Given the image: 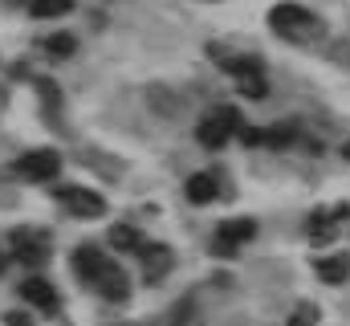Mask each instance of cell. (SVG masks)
I'll use <instances>...</instances> for the list:
<instances>
[{"mask_svg":"<svg viewBox=\"0 0 350 326\" xmlns=\"http://www.w3.org/2000/svg\"><path fill=\"white\" fill-rule=\"evenodd\" d=\"M74 273H78L82 286H90L106 302H126L131 298V277H126L122 261H114L98 244H78L74 249Z\"/></svg>","mask_w":350,"mask_h":326,"instance_id":"obj_1","label":"cell"},{"mask_svg":"<svg viewBox=\"0 0 350 326\" xmlns=\"http://www.w3.org/2000/svg\"><path fill=\"white\" fill-rule=\"evenodd\" d=\"M269 29L281 41H289V45H318V41H326V21L318 12H310L306 4H297V0H281V4L269 8Z\"/></svg>","mask_w":350,"mask_h":326,"instance_id":"obj_2","label":"cell"},{"mask_svg":"<svg viewBox=\"0 0 350 326\" xmlns=\"http://www.w3.org/2000/svg\"><path fill=\"white\" fill-rule=\"evenodd\" d=\"M237 131H245V123H241V114H237V106H216V110H208L204 118H200V127H196V139H200V147H208V151H220Z\"/></svg>","mask_w":350,"mask_h":326,"instance_id":"obj_3","label":"cell"},{"mask_svg":"<svg viewBox=\"0 0 350 326\" xmlns=\"http://www.w3.org/2000/svg\"><path fill=\"white\" fill-rule=\"evenodd\" d=\"M12 175L25 179V184H49L62 175V155L49 151V147H37V151H25L12 160Z\"/></svg>","mask_w":350,"mask_h":326,"instance_id":"obj_4","label":"cell"},{"mask_svg":"<svg viewBox=\"0 0 350 326\" xmlns=\"http://www.w3.org/2000/svg\"><path fill=\"white\" fill-rule=\"evenodd\" d=\"M8 249H12V257L25 261V265H45L49 253H53V237H49L45 229H37V225H25V229H12Z\"/></svg>","mask_w":350,"mask_h":326,"instance_id":"obj_5","label":"cell"},{"mask_svg":"<svg viewBox=\"0 0 350 326\" xmlns=\"http://www.w3.org/2000/svg\"><path fill=\"white\" fill-rule=\"evenodd\" d=\"M224 70L232 74L237 90H241L245 98H265L269 82H265V70H261L257 58H224Z\"/></svg>","mask_w":350,"mask_h":326,"instance_id":"obj_6","label":"cell"},{"mask_svg":"<svg viewBox=\"0 0 350 326\" xmlns=\"http://www.w3.org/2000/svg\"><path fill=\"white\" fill-rule=\"evenodd\" d=\"M57 200H62V208H66L70 216H78V221H98V216H106V200H102L94 188H57Z\"/></svg>","mask_w":350,"mask_h":326,"instance_id":"obj_7","label":"cell"},{"mask_svg":"<svg viewBox=\"0 0 350 326\" xmlns=\"http://www.w3.org/2000/svg\"><path fill=\"white\" fill-rule=\"evenodd\" d=\"M253 237H257V221H224V225H216L212 253H220V257H232L241 244L253 241Z\"/></svg>","mask_w":350,"mask_h":326,"instance_id":"obj_8","label":"cell"},{"mask_svg":"<svg viewBox=\"0 0 350 326\" xmlns=\"http://www.w3.org/2000/svg\"><path fill=\"white\" fill-rule=\"evenodd\" d=\"M21 298H25V306L41 310V314H49V318L62 310V302H57V290H53L45 277H29V281L21 286Z\"/></svg>","mask_w":350,"mask_h":326,"instance_id":"obj_9","label":"cell"},{"mask_svg":"<svg viewBox=\"0 0 350 326\" xmlns=\"http://www.w3.org/2000/svg\"><path fill=\"white\" fill-rule=\"evenodd\" d=\"M350 216V208L347 204H338V208H322V212H314L310 216V241H318V244H326V241H334L338 237V225Z\"/></svg>","mask_w":350,"mask_h":326,"instance_id":"obj_10","label":"cell"},{"mask_svg":"<svg viewBox=\"0 0 350 326\" xmlns=\"http://www.w3.org/2000/svg\"><path fill=\"white\" fill-rule=\"evenodd\" d=\"M183 196H187L191 204H212V200L220 196V179H216L212 171H196V175H187Z\"/></svg>","mask_w":350,"mask_h":326,"instance_id":"obj_11","label":"cell"},{"mask_svg":"<svg viewBox=\"0 0 350 326\" xmlns=\"http://www.w3.org/2000/svg\"><path fill=\"white\" fill-rule=\"evenodd\" d=\"M314 273H318V281H326V286H342L350 277V257H342V253L318 257V261H314Z\"/></svg>","mask_w":350,"mask_h":326,"instance_id":"obj_12","label":"cell"},{"mask_svg":"<svg viewBox=\"0 0 350 326\" xmlns=\"http://www.w3.org/2000/svg\"><path fill=\"white\" fill-rule=\"evenodd\" d=\"M139 257L147 261V281H155V277H163L172 269V249H163V244H143Z\"/></svg>","mask_w":350,"mask_h":326,"instance_id":"obj_13","label":"cell"},{"mask_svg":"<svg viewBox=\"0 0 350 326\" xmlns=\"http://www.w3.org/2000/svg\"><path fill=\"white\" fill-rule=\"evenodd\" d=\"M41 49L49 58H74L78 53V37L74 33H53V37H41Z\"/></svg>","mask_w":350,"mask_h":326,"instance_id":"obj_14","label":"cell"},{"mask_svg":"<svg viewBox=\"0 0 350 326\" xmlns=\"http://www.w3.org/2000/svg\"><path fill=\"white\" fill-rule=\"evenodd\" d=\"M66 12H74V0H33L29 4V16H37V21H53Z\"/></svg>","mask_w":350,"mask_h":326,"instance_id":"obj_15","label":"cell"},{"mask_svg":"<svg viewBox=\"0 0 350 326\" xmlns=\"http://www.w3.org/2000/svg\"><path fill=\"white\" fill-rule=\"evenodd\" d=\"M110 244H114V249H122V253H139L147 241H143L131 225H114V229H110Z\"/></svg>","mask_w":350,"mask_h":326,"instance_id":"obj_16","label":"cell"},{"mask_svg":"<svg viewBox=\"0 0 350 326\" xmlns=\"http://www.w3.org/2000/svg\"><path fill=\"white\" fill-rule=\"evenodd\" d=\"M289 326H318V306H310V302H306V306H297V310H293V318H289Z\"/></svg>","mask_w":350,"mask_h":326,"instance_id":"obj_17","label":"cell"},{"mask_svg":"<svg viewBox=\"0 0 350 326\" xmlns=\"http://www.w3.org/2000/svg\"><path fill=\"white\" fill-rule=\"evenodd\" d=\"M4 326H37L29 314H21V310H12V314H4Z\"/></svg>","mask_w":350,"mask_h":326,"instance_id":"obj_18","label":"cell"},{"mask_svg":"<svg viewBox=\"0 0 350 326\" xmlns=\"http://www.w3.org/2000/svg\"><path fill=\"white\" fill-rule=\"evenodd\" d=\"M342 155H347V160H350V139H347V147H342Z\"/></svg>","mask_w":350,"mask_h":326,"instance_id":"obj_19","label":"cell"},{"mask_svg":"<svg viewBox=\"0 0 350 326\" xmlns=\"http://www.w3.org/2000/svg\"><path fill=\"white\" fill-rule=\"evenodd\" d=\"M0 269H4V257H0Z\"/></svg>","mask_w":350,"mask_h":326,"instance_id":"obj_20","label":"cell"},{"mask_svg":"<svg viewBox=\"0 0 350 326\" xmlns=\"http://www.w3.org/2000/svg\"><path fill=\"white\" fill-rule=\"evenodd\" d=\"M208 4H216V0H208Z\"/></svg>","mask_w":350,"mask_h":326,"instance_id":"obj_21","label":"cell"},{"mask_svg":"<svg viewBox=\"0 0 350 326\" xmlns=\"http://www.w3.org/2000/svg\"><path fill=\"white\" fill-rule=\"evenodd\" d=\"M0 98H4V94H0Z\"/></svg>","mask_w":350,"mask_h":326,"instance_id":"obj_22","label":"cell"}]
</instances>
